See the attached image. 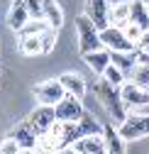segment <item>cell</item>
<instances>
[{
	"mask_svg": "<svg viewBox=\"0 0 149 154\" xmlns=\"http://www.w3.org/2000/svg\"><path fill=\"white\" fill-rule=\"evenodd\" d=\"M110 25L115 27H122L127 20H129V3H122V5H110V15H108Z\"/></svg>",
	"mask_w": 149,
	"mask_h": 154,
	"instance_id": "cell-21",
	"label": "cell"
},
{
	"mask_svg": "<svg viewBox=\"0 0 149 154\" xmlns=\"http://www.w3.org/2000/svg\"><path fill=\"white\" fill-rule=\"evenodd\" d=\"M137 51V49H135ZM135 51H110V61H113L117 69L125 71V76H129V71H132V66L137 64V54Z\"/></svg>",
	"mask_w": 149,
	"mask_h": 154,
	"instance_id": "cell-18",
	"label": "cell"
},
{
	"mask_svg": "<svg viewBox=\"0 0 149 154\" xmlns=\"http://www.w3.org/2000/svg\"><path fill=\"white\" fill-rule=\"evenodd\" d=\"M83 15L90 17V22L96 25L98 29H103V27L110 25V20H108V15H110V3H108V0H86Z\"/></svg>",
	"mask_w": 149,
	"mask_h": 154,
	"instance_id": "cell-10",
	"label": "cell"
},
{
	"mask_svg": "<svg viewBox=\"0 0 149 154\" xmlns=\"http://www.w3.org/2000/svg\"><path fill=\"white\" fill-rule=\"evenodd\" d=\"M110 5H122V3H132V0H108Z\"/></svg>",
	"mask_w": 149,
	"mask_h": 154,
	"instance_id": "cell-29",
	"label": "cell"
},
{
	"mask_svg": "<svg viewBox=\"0 0 149 154\" xmlns=\"http://www.w3.org/2000/svg\"><path fill=\"white\" fill-rule=\"evenodd\" d=\"M120 95H122V103L129 108H144L149 105V91L137 86L132 79H125V83L120 86Z\"/></svg>",
	"mask_w": 149,
	"mask_h": 154,
	"instance_id": "cell-7",
	"label": "cell"
},
{
	"mask_svg": "<svg viewBox=\"0 0 149 154\" xmlns=\"http://www.w3.org/2000/svg\"><path fill=\"white\" fill-rule=\"evenodd\" d=\"M103 137H105V152L108 154H122L125 152V140H122V134L120 130L115 127V122H105L103 125Z\"/></svg>",
	"mask_w": 149,
	"mask_h": 154,
	"instance_id": "cell-12",
	"label": "cell"
},
{
	"mask_svg": "<svg viewBox=\"0 0 149 154\" xmlns=\"http://www.w3.org/2000/svg\"><path fill=\"white\" fill-rule=\"evenodd\" d=\"M20 152L22 149H20V144H17V140L12 137V134H10L8 140L0 142V154H20Z\"/></svg>",
	"mask_w": 149,
	"mask_h": 154,
	"instance_id": "cell-27",
	"label": "cell"
},
{
	"mask_svg": "<svg viewBox=\"0 0 149 154\" xmlns=\"http://www.w3.org/2000/svg\"><path fill=\"white\" fill-rule=\"evenodd\" d=\"M100 76H103L108 83H113V86H122V83H125V79H127V76H125V71H122V69H117L113 61L105 66V71H103Z\"/></svg>",
	"mask_w": 149,
	"mask_h": 154,
	"instance_id": "cell-23",
	"label": "cell"
},
{
	"mask_svg": "<svg viewBox=\"0 0 149 154\" xmlns=\"http://www.w3.org/2000/svg\"><path fill=\"white\" fill-rule=\"evenodd\" d=\"M20 51L25 56H39L42 54V39H39V34H20Z\"/></svg>",
	"mask_w": 149,
	"mask_h": 154,
	"instance_id": "cell-20",
	"label": "cell"
},
{
	"mask_svg": "<svg viewBox=\"0 0 149 154\" xmlns=\"http://www.w3.org/2000/svg\"><path fill=\"white\" fill-rule=\"evenodd\" d=\"M129 20L137 22L142 29H149V10L142 0H132L129 3Z\"/></svg>",
	"mask_w": 149,
	"mask_h": 154,
	"instance_id": "cell-19",
	"label": "cell"
},
{
	"mask_svg": "<svg viewBox=\"0 0 149 154\" xmlns=\"http://www.w3.org/2000/svg\"><path fill=\"white\" fill-rule=\"evenodd\" d=\"M34 95H37V103H42V105H56L66 95V91L59 79H49V81H42L34 86Z\"/></svg>",
	"mask_w": 149,
	"mask_h": 154,
	"instance_id": "cell-6",
	"label": "cell"
},
{
	"mask_svg": "<svg viewBox=\"0 0 149 154\" xmlns=\"http://www.w3.org/2000/svg\"><path fill=\"white\" fill-rule=\"evenodd\" d=\"M93 88H96V98L100 100V105L105 108V112L113 118L115 125H120V122L125 120V115H127V105L122 103L120 86H113V83H108L103 76H98Z\"/></svg>",
	"mask_w": 149,
	"mask_h": 154,
	"instance_id": "cell-1",
	"label": "cell"
},
{
	"mask_svg": "<svg viewBox=\"0 0 149 154\" xmlns=\"http://www.w3.org/2000/svg\"><path fill=\"white\" fill-rule=\"evenodd\" d=\"M54 112H56V120H61V122H78L81 115L86 112V108H83L81 98L66 93L64 98H61L56 105H54Z\"/></svg>",
	"mask_w": 149,
	"mask_h": 154,
	"instance_id": "cell-4",
	"label": "cell"
},
{
	"mask_svg": "<svg viewBox=\"0 0 149 154\" xmlns=\"http://www.w3.org/2000/svg\"><path fill=\"white\" fill-rule=\"evenodd\" d=\"M59 81H61V86H64L66 93H71V95H76V98L83 100V95H86V91H88V83H86V79H83L81 73H73V71L61 73Z\"/></svg>",
	"mask_w": 149,
	"mask_h": 154,
	"instance_id": "cell-13",
	"label": "cell"
},
{
	"mask_svg": "<svg viewBox=\"0 0 149 154\" xmlns=\"http://www.w3.org/2000/svg\"><path fill=\"white\" fill-rule=\"evenodd\" d=\"M42 17L54 29H59L64 25V12H61V5L56 0H42Z\"/></svg>",
	"mask_w": 149,
	"mask_h": 154,
	"instance_id": "cell-16",
	"label": "cell"
},
{
	"mask_svg": "<svg viewBox=\"0 0 149 154\" xmlns=\"http://www.w3.org/2000/svg\"><path fill=\"white\" fill-rule=\"evenodd\" d=\"M127 79H132L137 86L147 88V86H149V66H147V64H142V61H137V64L132 66V71H129Z\"/></svg>",
	"mask_w": 149,
	"mask_h": 154,
	"instance_id": "cell-22",
	"label": "cell"
},
{
	"mask_svg": "<svg viewBox=\"0 0 149 154\" xmlns=\"http://www.w3.org/2000/svg\"><path fill=\"white\" fill-rule=\"evenodd\" d=\"M64 152H73V154H105V137L103 132L96 134H83V137L73 140L68 149Z\"/></svg>",
	"mask_w": 149,
	"mask_h": 154,
	"instance_id": "cell-8",
	"label": "cell"
},
{
	"mask_svg": "<svg viewBox=\"0 0 149 154\" xmlns=\"http://www.w3.org/2000/svg\"><path fill=\"white\" fill-rule=\"evenodd\" d=\"M100 42H103V47L110 49V51H135V49H137V44L129 42L127 37L122 34V29L115 27V25H108V27L100 29Z\"/></svg>",
	"mask_w": 149,
	"mask_h": 154,
	"instance_id": "cell-5",
	"label": "cell"
},
{
	"mask_svg": "<svg viewBox=\"0 0 149 154\" xmlns=\"http://www.w3.org/2000/svg\"><path fill=\"white\" fill-rule=\"evenodd\" d=\"M147 10H149V5H147Z\"/></svg>",
	"mask_w": 149,
	"mask_h": 154,
	"instance_id": "cell-33",
	"label": "cell"
},
{
	"mask_svg": "<svg viewBox=\"0 0 149 154\" xmlns=\"http://www.w3.org/2000/svg\"><path fill=\"white\" fill-rule=\"evenodd\" d=\"M27 120L32 122V127H34V132H37V137H39V134H44V132L51 127V122L56 120L54 105H42V103H39V108L32 110V115H29Z\"/></svg>",
	"mask_w": 149,
	"mask_h": 154,
	"instance_id": "cell-11",
	"label": "cell"
},
{
	"mask_svg": "<svg viewBox=\"0 0 149 154\" xmlns=\"http://www.w3.org/2000/svg\"><path fill=\"white\" fill-rule=\"evenodd\" d=\"M81 56H83V61L88 64V69L96 73V76H100V73L105 71V66L110 64V49H105V47L93 49V51H86V54H81Z\"/></svg>",
	"mask_w": 149,
	"mask_h": 154,
	"instance_id": "cell-14",
	"label": "cell"
},
{
	"mask_svg": "<svg viewBox=\"0 0 149 154\" xmlns=\"http://www.w3.org/2000/svg\"><path fill=\"white\" fill-rule=\"evenodd\" d=\"M29 10V17H42V0H22Z\"/></svg>",
	"mask_w": 149,
	"mask_h": 154,
	"instance_id": "cell-28",
	"label": "cell"
},
{
	"mask_svg": "<svg viewBox=\"0 0 149 154\" xmlns=\"http://www.w3.org/2000/svg\"><path fill=\"white\" fill-rule=\"evenodd\" d=\"M12 137L17 140V144H20L22 152H39V144H37V132H34V127H32L29 120L17 122L15 130H12Z\"/></svg>",
	"mask_w": 149,
	"mask_h": 154,
	"instance_id": "cell-9",
	"label": "cell"
},
{
	"mask_svg": "<svg viewBox=\"0 0 149 154\" xmlns=\"http://www.w3.org/2000/svg\"><path fill=\"white\" fill-rule=\"evenodd\" d=\"M96 132H103V125L96 120V115L83 112V115H81V120L76 122V140L83 137V134H96Z\"/></svg>",
	"mask_w": 149,
	"mask_h": 154,
	"instance_id": "cell-17",
	"label": "cell"
},
{
	"mask_svg": "<svg viewBox=\"0 0 149 154\" xmlns=\"http://www.w3.org/2000/svg\"><path fill=\"white\" fill-rule=\"evenodd\" d=\"M147 91H149V86H147Z\"/></svg>",
	"mask_w": 149,
	"mask_h": 154,
	"instance_id": "cell-32",
	"label": "cell"
},
{
	"mask_svg": "<svg viewBox=\"0 0 149 154\" xmlns=\"http://www.w3.org/2000/svg\"><path fill=\"white\" fill-rule=\"evenodd\" d=\"M120 134L125 142H137V140H144L149 137V112H129L125 115V120L117 125Z\"/></svg>",
	"mask_w": 149,
	"mask_h": 154,
	"instance_id": "cell-2",
	"label": "cell"
},
{
	"mask_svg": "<svg viewBox=\"0 0 149 154\" xmlns=\"http://www.w3.org/2000/svg\"><path fill=\"white\" fill-rule=\"evenodd\" d=\"M76 37H78V54H86V51H93V49L103 47L100 29L93 25L90 17H86V15L76 17Z\"/></svg>",
	"mask_w": 149,
	"mask_h": 154,
	"instance_id": "cell-3",
	"label": "cell"
},
{
	"mask_svg": "<svg viewBox=\"0 0 149 154\" xmlns=\"http://www.w3.org/2000/svg\"><path fill=\"white\" fill-rule=\"evenodd\" d=\"M120 29H122V34H125V37H127V39L132 42V44H139L142 34H144V29H142V27H139L137 22H132V20H127V22H125V25H122Z\"/></svg>",
	"mask_w": 149,
	"mask_h": 154,
	"instance_id": "cell-26",
	"label": "cell"
},
{
	"mask_svg": "<svg viewBox=\"0 0 149 154\" xmlns=\"http://www.w3.org/2000/svg\"><path fill=\"white\" fill-rule=\"evenodd\" d=\"M142 3H144V5H149V0H142Z\"/></svg>",
	"mask_w": 149,
	"mask_h": 154,
	"instance_id": "cell-31",
	"label": "cell"
},
{
	"mask_svg": "<svg viewBox=\"0 0 149 154\" xmlns=\"http://www.w3.org/2000/svg\"><path fill=\"white\" fill-rule=\"evenodd\" d=\"M142 51H147V54H149V44H147V47H142Z\"/></svg>",
	"mask_w": 149,
	"mask_h": 154,
	"instance_id": "cell-30",
	"label": "cell"
},
{
	"mask_svg": "<svg viewBox=\"0 0 149 154\" xmlns=\"http://www.w3.org/2000/svg\"><path fill=\"white\" fill-rule=\"evenodd\" d=\"M39 39H42V54H51L54 47H56V39H59V29H54V27L44 29L39 34Z\"/></svg>",
	"mask_w": 149,
	"mask_h": 154,
	"instance_id": "cell-24",
	"label": "cell"
},
{
	"mask_svg": "<svg viewBox=\"0 0 149 154\" xmlns=\"http://www.w3.org/2000/svg\"><path fill=\"white\" fill-rule=\"evenodd\" d=\"M44 29H49V22L44 17H29L27 25L20 29V34H42Z\"/></svg>",
	"mask_w": 149,
	"mask_h": 154,
	"instance_id": "cell-25",
	"label": "cell"
},
{
	"mask_svg": "<svg viewBox=\"0 0 149 154\" xmlns=\"http://www.w3.org/2000/svg\"><path fill=\"white\" fill-rule=\"evenodd\" d=\"M29 20V10L25 8L22 0H12L10 3V10H8V27L15 29V32H20Z\"/></svg>",
	"mask_w": 149,
	"mask_h": 154,
	"instance_id": "cell-15",
	"label": "cell"
}]
</instances>
